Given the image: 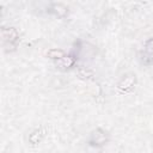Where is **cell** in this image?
Here are the masks:
<instances>
[{
	"label": "cell",
	"mask_w": 153,
	"mask_h": 153,
	"mask_svg": "<svg viewBox=\"0 0 153 153\" xmlns=\"http://www.w3.org/2000/svg\"><path fill=\"white\" fill-rule=\"evenodd\" d=\"M45 133H47V130H45L44 127H38V128H36V129L32 130L31 134L29 135V142H30L31 145H37V143H39V142L43 140V137L45 136Z\"/></svg>",
	"instance_id": "277c9868"
},
{
	"label": "cell",
	"mask_w": 153,
	"mask_h": 153,
	"mask_svg": "<svg viewBox=\"0 0 153 153\" xmlns=\"http://www.w3.org/2000/svg\"><path fill=\"white\" fill-rule=\"evenodd\" d=\"M108 141H109V134L105 130H103L102 128H97L96 130H93L91 133V137H90L91 146L100 147V146H104Z\"/></svg>",
	"instance_id": "7a4b0ae2"
},
{
	"label": "cell",
	"mask_w": 153,
	"mask_h": 153,
	"mask_svg": "<svg viewBox=\"0 0 153 153\" xmlns=\"http://www.w3.org/2000/svg\"><path fill=\"white\" fill-rule=\"evenodd\" d=\"M78 75H79V78L80 79H90L92 75H93V73L90 71V69H86V68H79L78 69Z\"/></svg>",
	"instance_id": "ba28073f"
},
{
	"label": "cell",
	"mask_w": 153,
	"mask_h": 153,
	"mask_svg": "<svg viewBox=\"0 0 153 153\" xmlns=\"http://www.w3.org/2000/svg\"><path fill=\"white\" fill-rule=\"evenodd\" d=\"M51 11H53V13H55L59 18H63V17H66L67 13H68V8H67L65 5H62V4H55V5L51 7Z\"/></svg>",
	"instance_id": "8992f818"
},
{
	"label": "cell",
	"mask_w": 153,
	"mask_h": 153,
	"mask_svg": "<svg viewBox=\"0 0 153 153\" xmlns=\"http://www.w3.org/2000/svg\"><path fill=\"white\" fill-rule=\"evenodd\" d=\"M47 56L53 60H60L61 57L65 56V51L62 49H50V50H48Z\"/></svg>",
	"instance_id": "52a82bcc"
},
{
	"label": "cell",
	"mask_w": 153,
	"mask_h": 153,
	"mask_svg": "<svg viewBox=\"0 0 153 153\" xmlns=\"http://www.w3.org/2000/svg\"><path fill=\"white\" fill-rule=\"evenodd\" d=\"M74 63H75V57L72 55H67V56L65 55L63 57L57 60V65L60 67H63V68H71Z\"/></svg>",
	"instance_id": "5b68a950"
},
{
	"label": "cell",
	"mask_w": 153,
	"mask_h": 153,
	"mask_svg": "<svg viewBox=\"0 0 153 153\" xmlns=\"http://www.w3.org/2000/svg\"><path fill=\"white\" fill-rule=\"evenodd\" d=\"M145 51L149 55H153V38H149L145 43Z\"/></svg>",
	"instance_id": "30bf717a"
},
{
	"label": "cell",
	"mask_w": 153,
	"mask_h": 153,
	"mask_svg": "<svg viewBox=\"0 0 153 153\" xmlns=\"http://www.w3.org/2000/svg\"><path fill=\"white\" fill-rule=\"evenodd\" d=\"M1 37H2L6 51L16 50V48L18 45V42H19V33L14 27L2 26L1 27Z\"/></svg>",
	"instance_id": "6da1fadb"
},
{
	"label": "cell",
	"mask_w": 153,
	"mask_h": 153,
	"mask_svg": "<svg viewBox=\"0 0 153 153\" xmlns=\"http://www.w3.org/2000/svg\"><path fill=\"white\" fill-rule=\"evenodd\" d=\"M152 56H153V55H149V54H147V53L145 51V54L140 57V60H141V62H142L143 65H147V66H148V65H151V63L153 62V57H152Z\"/></svg>",
	"instance_id": "9c48e42d"
},
{
	"label": "cell",
	"mask_w": 153,
	"mask_h": 153,
	"mask_svg": "<svg viewBox=\"0 0 153 153\" xmlns=\"http://www.w3.org/2000/svg\"><path fill=\"white\" fill-rule=\"evenodd\" d=\"M135 84H136L135 75L134 74H127L120 80V82L117 84V88L121 92H129V91H131L134 88Z\"/></svg>",
	"instance_id": "3957f363"
}]
</instances>
